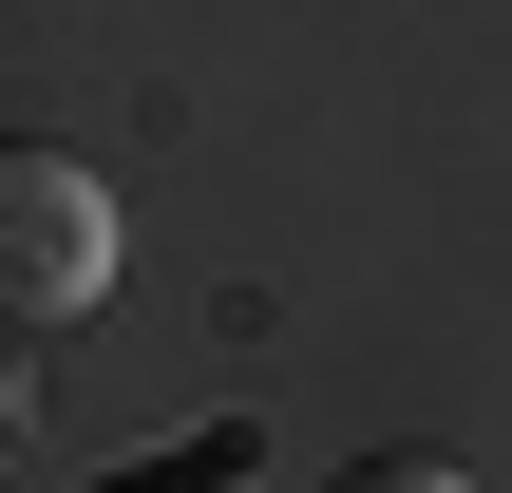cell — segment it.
Segmentation results:
<instances>
[{"instance_id": "7a4b0ae2", "label": "cell", "mask_w": 512, "mask_h": 493, "mask_svg": "<svg viewBox=\"0 0 512 493\" xmlns=\"http://www.w3.org/2000/svg\"><path fill=\"white\" fill-rule=\"evenodd\" d=\"M342 493H475V475H456V456H361Z\"/></svg>"}, {"instance_id": "6da1fadb", "label": "cell", "mask_w": 512, "mask_h": 493, "mask_svg": "<svg viewBox=\"0 0 512 493\" xmlns=\"http://www.w3.org/2000/svg\"><path fill=\"white\" fill-rule=\"evenodd\" d=\"M114 304V190L57 133H0V323H76Z\"/></svg>"}]
</instances>
